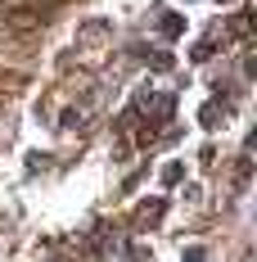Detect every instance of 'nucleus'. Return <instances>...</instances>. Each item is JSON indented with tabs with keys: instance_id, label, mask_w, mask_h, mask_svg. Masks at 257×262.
<instances>
[{
	"instance_id": "f03ea898",
	"label": "nucleus",
	"mask_w": 257,
	"mask_h": 262,
	"mask_svg": "<svg viewBox=\"0 0 257 262\" xmlns=\"http://www.w3.org/2000/svg\"><path fill=\"white\" fill-rule=\"evenodd\" d=\"M162 181H167V185H176V181H180V163H167V172H162Z\"/></svg>"
},
{
	"instance_id": "7ed1b4c3",
	"label": "nucleus",
	"mask_w": 257,
	"mask_h": 262,
	"mask_svg": "<svg viewBox=\"0 0 257 262\" xmlns=\"http://www.w3.org/2000/svg\"><path fill=\"white\" fill-rule=\"evenodd\" d=\"M185 262H203V249H190V253H185Z\"/></svg>"
},
{
	"instance_id": "f257e3e1",
	"label": "nucleus",
	"mask_w": 257,
	"mask_h": 262,
	"mask_svg": "<svg viewBox=\"0 0 257 262\" xmlns=\"http://www.w3.org/2000/svg\"><path fill=\"white\" fill-rule=\"evenodd\" d=\"M172 104H176V100H172V95H162V91H145V95L135 100V108H140V113H158V118H167V113H172Z\"/></svg>"
}]
</instances>
